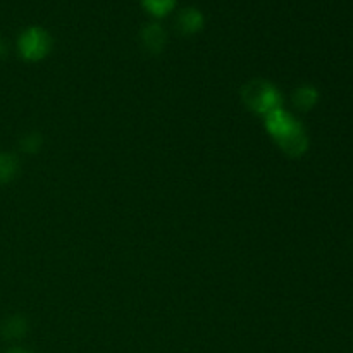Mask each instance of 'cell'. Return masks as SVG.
<instances>
[{"label":"cell","mask_w":353,"mask_h":353,"mask_svg":"<svg viewBox=\"0 0 353 353\" xmlns=\"http://www.w3.org/2000/svg\"><path fill=\"white\" fill-rule=\"evenodd\" d=\"M265 130L285 154L292 155V157H299L307 150L309 140H307L305 130L283 107L265 117Z\"/></svg>","instance_id":"6da1fadb"},{"label":"cell","mask_w":353,"mask_h":353,"mask_svg":"<svg viewBox=\"0 0 353 353\" xmlns=\"http://www.w3.org/2000/svg\"><path fill=\"white\" fill-rule=\"evenodd\" d=\"M241 99H243L245 105L252 112L264 117H268L274 110L281 109L283 102L281 93L278 92V88L269 81H265V79H252V81H248L241 90Z\"/></svg>","instance_id":"7a4b0ae2"},{"label":"cell","mask_w":353,"mask_h":353,"mask_svg":"<svg viewBox=\"0 0 353 353\" xmlns=\"http://www.w3.org/2000/svg\"><path fill=\"white\" fill-rule=\"evenodd\" d=\"M52 48V38L43 28L30 26L17 38V50L24 61L37 62L48 55Z\"/></svg>","instance_id":"3957f363"},{"label":"cell","mask_w":353,"mask_h":353,"mask_svg":"<svg viewBox=\"0 0 353 353\" xmlns=\"http://www.w3.org/2000/svg\"><path fill=\"white\" fill-rule=\"evenodd\" d=\"M141 43H143L145 50L150 52V54H161L165 47V31L161 24L150 23L141 30Z\"/></svg>","instance_id":"277c9868"},{"label":"cell","mask_w":353,"mask_h":353,"mask_svg":"<svg viewBox=\"0 0 353 353\" xmlns=\"http://www.w3.org/2000/svg\"><path fill=\"white\" fill-rule=\"evenodd\" d=\"M176 24H178V30L183 34H193L202 30L203 14L199 9H195V7H186V9L179 12Z\"/></svg>","instance_id":"5b68a950"},{"label":"cell","mask_w":353,"mask_h":353,"mask_svg":"<svg viewBox=\"0 0 353 353\" xmlns=\"http://www.w3.org/2000/svg\"><path fill=\"white\" fill-rule=\"evenodd\" d=\"M0 333L6 340L17 341L28 333V321L23 316H9L0 324Z\"/></svg>","instance_id":"8992f818"},{"label":"cell","mask_w":353,"mask_h":353,"mask_svg":"<svg viewBox=\"0 0 353 353\" xmlns=\"http://www.w3.org/2000/svg\"><path fill=\"white\" fill-rule=\"evenodd\" d=\"M19 172V159L10 152H0V185L12 181Z\"/></svg>","instance_id":"52a82bcc"},{"label":"cell","mask_w":353,"mask_h":353,"mask_svg":"<svg viewBox=\"0 0 353 353\" xmlns=\"http://www.w3.org/2000/svg\"><path fill=\"white\" fill-rule=\"evenodd\" d=\"M317 102V92L312 86H300L299 90H295L293 93V103L295 107L302 110H309L310 107L316 105Z\"/></svg>","instance_id":"ba28073f"},{"label":"cell","mask_w":353,"mask_h":353,"mask_svg":"<svg viewBox=\"0 0 353 353\" xmlns=\"http://www.w3.org/2000/svg\"><path fill=\"white\" fill-rule=\"evenodd\" d=\"M141 3H143L148 12L161 17L171 12L172 7L176 6V0H141Z\"/></svg>","instance_id":"9c48e42d"},{"label":"cell","mask_w":353,"mask_h":353,"mask_svg":"<svg viewBox=\"0 0 353 353\" xmlns=\"http://www.w3.org/2000/svg\"><path fill=\"white\" fill-rule=\"evenodd\" d=\"M19 147L26 154H34V152H38L41 148V137L38 133L26 134V137L21 138Z\"/></svg>","instance_id":"30bf717a"},{"label":"cell","mask_w":353,"mask_h":353,"mask_svg":"<svg viewBox=\"0 0 353 353\" xmlns=\"http://www.w3.org/2000/svg\"><path fill=\"white\" fill-rule=\"evenodd\" d=\"M6 54H7V45L6 41H3V38L0 37V59L6 57Z\"/></svg>","instance_id":"8fae6325"},{"label":"cell","mask_w":353,"mask_h":353,"mask_svg":"<svg viewBox=\"0 0 353 353\" xmlns=\"http://www.w3.org/2000/svg\"><path fill=\"white\" fill-rule=\"evenodd\" d=\"M6 353H33V352L26 350V348H21V347H14V348H10V350H7Z\"/></svg>","instance_id":"7c38bea8"}]
</instances>
